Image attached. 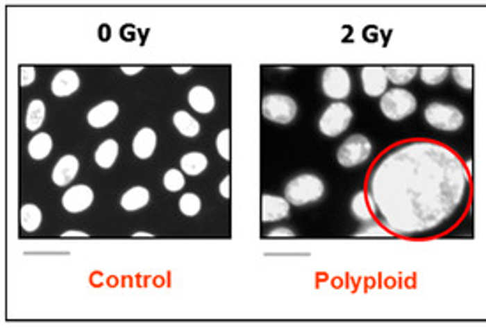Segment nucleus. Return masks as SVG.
Segmentation results:
<instances>
[{
    "mask_svg": "<svg viewBox=\"0 0 486 328\" xmlns=\"http://www.w3.org/2000/svg\"><path fill=\"white\" fill-rule=\"evenodd\" d=\"M290 216V201L287 198L264 194L262 196V221L264 223H276Z\"/></svg>",
    "mask_w": 486,
    "mask_h": 328,
    "instance_id": "9b49d317",
    "label": "nucleus"
},
{
    "mask_svg": "<svg viewBox=\"0 0 486 328\" xmlns=\"http://www.w3.org/2000/svg\"><path fill=\"white\" fill-rule=\"evenodd\" d=\"M34 80H35V67L24 66L22 69H19V85L28 87L34 83Z\"/></svg>",
    "mask_w": 486,
    "mask_h": 328,
    "instance_id": "2f4dec72",
    "label": "nucleus"
},
{
    "mask_svg": "<svg viewBox=\"0 0 486 328\" xmlns=\"http://www.w3.org/2000/svg\"><path fill=\"white\" fill-rule=\"evenodd\" d=\"M262 115L274 124L287 126L297 115V103L287 94H267L262 101Z\"/></svg>",
    "mask_w": 486,
    "mask_h": 328,
    "instance_id": "0eeeda50",
    "label": "nucleus"
},
{
    "mask_svg": "<svg viewBox=\"0 0 486 328\" xmlns=\"http://www.w3.org/2000/svg\"><path fill=\"white\" fill-rule=\"evenodd\" d=\"M117 157H119V143L115 139H105V141L96 148V154H94V159H96V164L103 170H110V168L115 164Z\"/></svg>",
    "mask_w": 486,
    "mask_h": 328,
    "instance_id": "aec40b11",
    "label": "nucleus"
},
{
    "mask_svg": "<svg viewBox=\"0 0 486 328\" xmlns=\"http://www.w3.org/2000/svg\"><path fill=\"white\" fill-rule=\"evenodd\" d=\"M174 73H175V74H186V73H191V67H190V66H186V67H177V66H175V67H174Z\"/></svg>",
    "mask_w": 486,
    "mask_h": 328,
    "instance_id": "e433bc0d",
    "label": "nucleus"
},
{
    "mask_svg": "<svg viewBox=\"0 0 486 328\" xmlns=\"http://www.w3.org/2000/svg\"><path fill=\"white\" fill-rule=\"evenodd\" d=\"M117 116H119V105L115 101H103L87 113V122L90 128L103 129L112 124Z\"/></svg>",
    "mask_w": 486,
    "mask_h": 328,
    "instance_id": "ddd939ff",
    "label": "nucleus"
},
{
    "mask_svg": "<svg viewBox=\"0 0 486 328\" xmlns=\"http://www.w3.org/2000/svg\"><path fill=\"white\" fill-rule=\"evenodd\" d=\"M219 193H221L223 198H230V177L226 175L225 178H223V182L219 184Z\"/></svg>",
    "mask_w": 486,
    "mask_h": 328,
    "instance_id": "72a5a7b5",
    "label": "nucleus"
},
{
    "mask_svg": "<svg viewBox=\"0 0 486 328\" xmlns=\"http://www.w3.org/2000/svg\"><path fill=\"white\" fill-rule=\"evenodd\" d=\"M326 193L322 178L313 173H303L292 178L285 186V198L294 207H306L322 200Z\"/></svg>",
    "mask_w": 486,
    "mask_h": 328,
    "instance_id": "f03ea898",
    "label": "nucleus"
},
{
    "mask_svg": "<svg viewBox=\"0 0 486 328\" xmlns=\"http://www.w3.org/2000/svg\"><path fill=\"white\" fill-rule=\"evenodd\" d=\"M179 209L186 217H194L200 212V209H202V201H200V198L194 193H186L181 196Z\"/></svg>",
    "mask_w": 486,
    "mask_h": 328,
    "instance_id": "cd10ccee",
    "label": "nucleus"
},
{
    "mask_svg": "<svg viewBox=\"0 0 486 328\" xmlns=\"http://www.w3.org/2000/svg\"><path fill=\"white\" fill-rule=\"evenodd\" d=\"M44 116H47V106H44V103L41 99H34L27 108L25 128L28 131H39L44 122Z\"/></svg>",
    "mask_w": 486,
    "mask_h": 328,
    "instance_id": "b1692460",
    "label": "nucleus"
},
{
    "mask_svg": "<svg viewBox=\"0 0 486 328\" xmlns=\"http://www.w3.org/2000/svg\"><path fill=\"white\" fill-rule=\"evenodd\" d=\"M374 154V143L366 136L354 135L349 136L338 147L336 159L343 168H358L364 164Z\"/></svg>",
    "mask_w": 486,
    "mask_h": 328,
    "instance_id": "423d86ee",
    "label": "nucleus"
},
{
    "mask_svg": "<svg viewBox=\"0 0 486 328\" xmlns=\"http://www.w3.org/2000/svg\"><path fill=\"white\" fill-rule=\"evenodd\" d=\"M163 186L165 189L170 191V193H179L186 186V178H184L183 170H168L163 177Z\"/></svg>",
    "mask_w": 486,
    "mask_h": 328,
    "instance_id": "c85d7f7f",
    "label": "nucleus"
},
{
    "mask_svg": "<svg viewBox=\"0 0 486 328\" xmlns=\"http://www.w3.org/2000/svg\"><path fill=\"white\" fill-rule=\"evenodd\" d=\"M451 74V69H447L444 66H426L419 69V78L424 85L437 87L447 80V76Z\"/></svg>",
    "mask_w": 486,
    "mask_h": 328,
    "instance_id": "a878e982",
    "label": "nucleus"
},
{
    "mask_svg": "<svg viewBox=\"0 0 486 328\" xmlns=\"http://www.w3.org/2000/svg\"><path fill=\"white\" fill-rule=\"evenodd\" d=\"M269 236H272V239H287V236H294V232L288 228H276L269 232Z\"/></svg>",
    "mask_w": 486,
    "mask_h": 328,
    "instance_id": "473e14b6",
    "label": "nucleus"
},
{
    "mask_svg": "<svg viewBox=\"0 0 486 328\" xmlns=\"http://www.w3.org/2000/svg\"><path fill=\"white\" fill-rule=\"evenodd\" d=\"M89 233L85 232H64L62 239H87Z\"/></svg>",
    "mask_w": 486,
    "mask_h": 328,
    "instance_id": "f704fd0d",
    "label": "nucleus"
},
{
    "mask_svg": "<svg viewBox=\"0 0 486 328\" xmlns=\"http://www.w3.org/2000/svg\"><path fill=\"white\" fill-rule=\"evenodd\" d=\"M135 239H142V236H152V235H149V233H135Z\"/></svg>",
    "mask_w": 486,
    "mask_h": 328,
    "instance_id": "4c0bfd02",
    "label": "nucleus"
},
{
    "mask_svg": "<svg viewBox=\"0 0 486 328\" xmlns=\"http://www.w3.org/2000/svg\"><path fill=\"white\" fill-rule=\"evenodd\" d=\"M156 145H158V135L154 129L144 128L133 138V154L138 159H149L154 154Z\"/></svg>",
    "mask_w": 486,
    "mask_h": 328,
    "instance_id": "dca6fc26",
    "label": "nucleus"
},
{
    "mask_svg": "<svg viewBox=\"0 0 486 328\" xmlns=\"http://www.w3.org/2000/svg\"><path fill=\"white\" fill-rule=\"evenodd\" d=\"M78 171H80V161L71 154L62 155L55 164L53 171H51V180H53L55 186L66 187L76 178Z\"/></svg>",
    "mask_w": 486,
    "mask_h": 328,
    "instance_id": "f8f14e48",
    "label": "nucleus"
},
{
    "mask_svg": "<svg viewBox=\"0 0 486 328\" xmlns=\"http://www.w3.org/2000/svg\"><path fill=\"white\" fill-rule=\"evenodd\" d=\"M424 120L430 128L444 132H455L463 128L465 124V115L462 110L455 105L447 103H430L424 108Z\"/></svg>",
    "mask_w": 486,
    "mask_h": 328,
    "instance_id": "20e7f679",
    "label": "nucleus"
},
{
    "mask_svg": "<svg viewBox=\"0 0 486 328\" xmlns=\"http://www.w3.org/2000/svg\"><path fill=\"white\" fill-rule=\"evenodd\" d=\"M322 92L324 96L336 101H345L352 92V78L350 73L342 66L326 67L322 73Z\"/></svg>",
    "mask_w": 486,
    "mask_h": 328,
    "instance_id": "6e6552de",
    "label": "nucleus"
},
{
    "mask_svg": "<svg viewBox=\"0 0 486 328\" xmlns=\"http://www.w3.org/2000/svg\"><path fill=\"white\" fill-rule=\"evenodd\" d=\"M352 119H354L352 108L345 105L343 101H336V103H330L320 115L319 129L327 138H336V136H342L350 128Z\"/></svg>",
    "mask_w": 486,
    "mask_h": 328,
    "instance_id": "39448f33",
    "label": "nucleus"
},
{
    "mask_svg": "<svg viewBox=\"0 0 486 328\" xmlns=\"http://www.w3.org/2000/svg\"><path fill=\"white\" fill-rule=\"evenodd\" d=\"M358 236H391V233L382 224H375V226H368V228L361 230Z\"/></svg>",
    "mask_w": 486,
    "mask_h": 328,
    "instance_id": "7c9ffc66",
    "label": "nucleus"
},
{
    "mask_svg": "<svg viewBox=\"0 0 486 328\" xmlns=\"http://www.w3.org/2000/svg\"><path fill=\"white\" fill-rule=\"evenodd\" d=\"M417 110V99L410 90L394 87L380 97V112L391 122H401Z\"/></svg>",
    "mask_w": 486,
    "mask_h": 328,
    "instance_id": "7ed1b4c3",
    "label": "nucleus"
},
{
    "mask_svg": "<svg viewBox=\"0 0 486 328\" xmlns=\"http://www.w3.org/2000/svg\"><path fill=\"white\" fill-rule=\"evenodd\" d=\"M368 194L389 233L408 239L446 232L471 196V173L451 148L408 141L371 171Z\"/></svg>",
    "mask_w": 486,
    "mask_h": 328,
    "instance_id": "f257e3e1",
    "label": "nucleus"
},
{
    "mask_svg": "<svg viewBox=\"0 0 486 328\" xmlns=\"http://www.w3.org/2000/svg\"><path fill=\"white\" fill-rule=\"evenodd\" d=\"M51 148H53V139L48 132H37V135L32 136V139L28 141L27 150L34 161H43L48 155L51 154Z\"/></svg>",
    "mask_w": 486,
    "mask_h": 328,
    "instance_id": "6ab92c4d",
    "label": "nucleus"
},
{
    "mask_svg": "<svg viewBox=\"0 0 486 328\" xmlns=\"http://www.w3.org/2000/svg\"><path fill=\"white\" fill-rule=\"evenodd\" d=\"M80 89V76L73 69L58 71L51 80V94L55 97H69Z\"/></svg>",
    "mask_w": 486,
    "mask_h": 328,
    "instance_id": "4468645a",
    "label": "nucleus"
},
{
    "mask_svg": "<svg viewBox=\"0 0 486 328\" xmlns=\"http://www.w3.org/2000/svg\"><path fill=\"white\" fill-rule=\"evenodd\" d=\"M94 203V191L85 184H76L71 186L66 193L62 194V207L69 214L85 212L90 205Z\"/></svg>",
    "mask_w": 486,
    "mask_h": 328,
    "instance_id": "9d476101",
    "label": "nucleus"
},
{
    "mask_svg": "<svg viewBox=\"0 0 486 328\" xmlns=\"http://www.w3.org/2000/svg\"><path fill=\"white\" fill-rule=\"evenodd\" d=\"M451 76L460 89L472 90V87H474V69L471 66L453 67Z\"/></svg>",
    "mask_w": 486,
    "mask_h": 328,
    "instance_id": "bb28decb",
    "label": "nucleus"
},
{
    "mask_svg": "<svg viewBox=\"0 0 486 328\" xmlns=\"http://www.w3.org/2000/svg\"><path fill=\"white\" fill-rule=\"evenodd\" d=\"M149 201H151V193L149 189L142 186L131 187V189L126 191L121 198V207L128 212H136V210H142L144 207H147Z\"/></svg>",
    "mask_w": 486,
    "mask_h": 328,
    "instance_id": "a211bd4d",
    "label": "nucleus"
},
{
    "mask_svg": "<svg viewBox=\"0 0 486 328\" xmlns=\"http://www.w3.org/2000/svg\"><path fill=\"white\" fill-rule=\"evenodd\" d=\"M216 148L225 161H230V129H223L216 138Z\"/></svg>",
    "mask_w": 486,
    "mask_h": 328,
    "instance_id": "c756f323",
    "label": "nucleus"
},
{
    "mask_svg": "<svg viewBox=\"0 0 486 328\" xmlns=\"http://www.w3.org/2000/svg\"><path fill=\"white\" fill-rule=\"evenodd\" d=\"M207 164H209V161L202 152H190L181 159V170H183L184 175H190V177H196V175L203 173Z\"/></svg>",
    "mask_w": 486,
    "mask_h": 328,
    "instance_id": "5701e85b",
    "label": "nucleus"
},
{
    "mask_svg": "<svg viewBox=\"0 0 486 328\" xmlns=\"http://www.w3.org/2000/svg\"><path fill=\"white\" fill-rule=\"evenodd\" d=\"M361 83L362 90L368 97H382L387 92L389 78L385 73V67L380 66H366L361 69Z\"/></svg>",
    "mask_w": 486,
    "mask_h": 328,
    "instance_id": "1a4fd4ad",
    "label": "nucleus"
},
{
    "mask_svg": "<svg viewBox=\"0 0 486 328\" xmlns=\"http://www.w3.org/2000/svg\"><path fill=\"white\" fill-rule=\"evenodd\" d=\"M171 120H174L175 129H177L183 136H186V138H194V136H199L200 132L199 120L194 119L193 115H190L187 112H184V110L175 112L174 119Z\"/></svg>",
    "mask_w": 486,
    "mask_h": 328,
    "instance_id": "4be33fe9",
    "label": "nucleus"
},
{
    "mask_svg": "<svg viewBox=\"0 0 486 328\" xmlns=\"http://www.w3.org/2000/svg\"><path fill=\"white\" fill-rule=\"evenodd\" d=\"M187 103H190V106L194 112L202 113V115L210 113L214 110V106H216L214 94L203 85H196L190 90V94H187Z\"/></svg>",
    "mask_w": 486,
    "mask_h": 328,
    "instance_id": "f3484780",
    "label": "nucleus"
},
{
    "mask_svg": "<svg viewBox=\"0 0 486 328\" xmlns=\"http://www.w3.org/2000/svg\"><path fill=\"white\" fill-rule=\"evenodd\" d=\"M122 73L129 74V76H135V74L142 73V67L136 66V67H122Z\"/></svg>",
    "mask_w": 486,
    "mask_h": 328,
    "instance_id": "c9c22d12",
    "label": "nucleus"
},
{
    "mask_svg": "<svg viewBox=\"0 0 486 328\" xmlns=\"http://www.w3.org/2000/svg\"><path fill=\"white\" fill-rule=\"evenodd\" d=\"M385 73H387L389 81H391L394 87H405L419 74V69L408 66H393L385 67Z\"/></svg>",
    "mask_w": 486,
    "mask_h": 328,
    "instance_id": "393cba45",
    "label": "nucleus"
},
{
    "mask_svg": "<svg viewBox=\"0 0 486 328\" xmlns=\"http://www.w3.org/2000/svg\"><path fill=\"white\" fill-rule=\"evenodd\" d=\"M350 210H352V216L361 223H371L374 217L377 216L374 200L369 198L366 191H359L358 194H354V198L350 201Z\"/></svg>",
    "mask_w": 486,
    "mask_h": 328,
    "instance_id": "2eb2a0df",
    "label": "nucleus"
},
{
    "mask_svg": "<svg viewBox=\"0 0 486 328\" xmlns=\"http://www.w3.org/2000/svg\"><path fill=\"white\" fill-rule=\"evenodd\" d=\"M41 221H43V212H41L37 205L27 203L19 209V224H22V230L25 233L37 232Z\"/></svg>",
    "mask_w": 486,
    "mask_h": 328,
    "instance_id": "412c9836",
    "label": "nucleus"
}]
</instances>
